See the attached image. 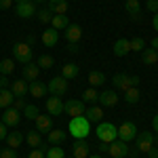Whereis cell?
<instances>
[{
	"mask_svg": "<svg viewBox=\"0 0 158 158\" xmlns=\"http://www.w3.org/2000/svg\"><path fill=\"white\" fill-rule=\"evenodd\" d=\"M68 2H70V0H68Z\"/></svg>",
	"mask_w": 158,
	"mask_h": 158,
	"instance_id": "60",
	"label": "cell"
},
{
	"mask_svg": "<svg viewBox=\"0 0 158 158\" xmlns=\"http://www.w3.org/2000/svg\"><path fill=\"white\" fill-rule=\"evenodd\" d=\"M0 120L4 122L9 129H13V127H17L19 120H21V112H19V110H15L11 106V108H6L4 112H2V118H0Z\"/></svg>",
	"mask_w": 158,
	"mask_h": 158,
	"instance_id": "11",
	"label": "cell"
},
{
	"mask_svg": "<svg viewBox=\"0 0 158 158\" xmlns=\"http://www.w3.org/2000/svg\"><path fill=\"white\" fill-rule=\"evenodd\" d=\"M13 57L19 61V63H32L34 61V51L32 47L27 44V42H17L15 47H13Z\"/></svg>",
	"mask_w": 158,
	"mask_h": 158,
	"instance_id": "3",
	"label": "cell"
},
{
	"mask_svg": "<svg viewBox=\"0 0 158 158\" xmlns=\"http://www.w3.org/2000/svg\"><path fill=\"white\" fill-rule=\"evenodd\" d=\"M25 106H27V103L23 101V97H15V99H13V108H15V110L23 112V108H25Z\"/></svg>",
	"mask_w": 158,
	"mask_h": 158,
	"instance_id": "42",
	"label": "cell"
},
{
	"mask_svg": "<svg viewBox=\"0 0 158 158\" xmlns=\"http://www.w3.org/2000/svg\"><path fill=\"white\" fill-rule=\"evenodd\" d=\"M15 72V61L13 59H2L0 61V74L2 76H9V74Z\"/></svg>",
	"mask_w": 158,
	"mask_h": 158,
	"instance_id": "33",
	"label": "cell"
},
{
	"mask_svg": "<svg viewBox=\"0 0 158 158\" xmlns=\"http://www.w3.org/2000/svg\"><path fill=\"white\" fill-rule=\"evenodd\" d=\"M124 101H127V103H131V106L139 101V91H137V86H131V89H127V91H124Z\"/></svg>",
	"mask_w": 158,
	"mask_h": 158,
	"instance_id": "32",
	"label": "cell"
},
{
	"mask_svg": "<svg viewBox=\"0 0 158 158\" xmlns=\"http://www.w3.org/2000/svg\"><path fill=\"white\" fill-rule=\"evenodd\" d=\"M99 152H103V154H108V143H103V141H99Z\"/></svg>",
	"mask_w": 158,
	"mask_h": 158,
	"instance_id": "50",
	"label": "cell"
},
{
	"mask_svg": "<svg viewBox=\"0 0 158 158\" xmlns=\"http://www.w3.org/2000/svg\"><path fill=\"white\" fill-rule=\"evenodd\" d=\"M68 25H70V21H68L65 15H53V19H51V27H53V30L59 32V30H65Z\"/></svg>",
	"mask_w": 158,
	"mask_h": 158,
	"instance_id": "29",
	"label": "cell"
},
{
	"mask_svg": "<svg viewBox=\"0 0 158 158\" xmlns=\"http://www.w3.org/2000/svg\"><path fill=\"white\" fill-rule=\"evenodd\" d=\"M9 85H11V82H9V78H6V76H0V89H6Z\"/></svg>",
	"mask_w": 158,
	"mask_h": 158,
	"instance_id": "47",
	"label": "cell"
},
{
	"mask_svg": "<svg viewBox=\"0 0 158 158\" xmlns=\"http://www.w3.org/2000/svg\"><path fill=\"white\" fill-rule=\"evenodd\" d=\"M0 76H2V74H0Z\"/></svg>",
	"mask_w": 158,
	"mask_h": 158,
	"instance_id": "61",
	"label": "cell"
},
{
	"mask_svg": "<svg viewBox=\"0 0 158 158\" xmlns=\"http://www.w3.org/2000/svg\"><path fill=\"white\" fill-rule=\"evenodd\" d=\"M63 112L70 118L85 116V101H80V99H68V103H63Z\"/></svg>",
	"mask_w": 158,
	"mask_h": 158,
	"instance_id": "8",
	"label": "cell"
},
{
	"mask_svg": "<svg viewBox=\"0 0 158 158\" xmlns=\"http://www.w3.org/2000/svg\"><path fill=\"white\" fill-rule=\"evenodd\" d=\"M47 112H49L51 116H59V114H63V101H61V97H49L47 99Z\"/></svg>",
	"mask_w": 158,
	"mask_h": 158,
	"instance_id": "17",
	"label": "cell"
},
{
	"mask_svg": "<svg viewBox=\"0 0 158 158\" xmlns=\"http://www.w3.org/2000/svg\"><path fill=\"white\" fill-rule=\"evenodd\" d=\"M154 146H158V135H156V137H154Z\"/></svg>",
	"mask_w": 158,
	"mask_h": 158,
	"instance_id": "55",
	"label": "cell"
},
{
	"mask_svg": "<svg viewBox=\"0 0 158 158\" xmlns=\"http://www.w3.org/2000/svg\"><path fill=\"white\" fill-rule=\"evenodd\" d=\"M0 118H2V114H0Z\"/></svg>",
	"mask_w": 158,
	"mask_h": 158,
	"instance_id": "59",
	"label": "cell"
},
{
	"mask_svg": "<svg viewBox=\"0 0 158 158\" xmlns=\"http://www.w3.org/2000/svg\"><path fill=\"white\" fill-rule=\"evenodd\" d=\"M150 49L158 51V36H156V38H152V47H150Z\"/></svg>",
	"mask_w": 158,
	"mask_h": 158,
	"instance_id": "53",
	"label": "cell"
},
{
	"mask_svg": "<svg viewBox=\"0 0 158 158\" xmlns=\"http://www.w3.org/2000/svg\"><path fill=\"white\" fill-rule=\"evenodd\" d=\"M34 2H49V0H34Z\"/></svg>",
	"mask_w": 158,
	"mask_h": 158,
	"instance_id": "56",
	"label": "cell"
},
{
	"mask_svg": "<svg viewBox=\"0 0 158 158\" xmlns=\"http://www.w3.org/2000/svg\"><path fill=\"white\" fill-rule=\"evenodd\" d=\"M13 4V0H0V11H9Z\"/></svg>",
	"mask_w": 158,
	"mask_h": 158,
	"instance_id": "46",
	"label": "cell"
},
{
	"mask_svg": "<svg viewBox=\"0 0 158 158\" xmlns=\"http://www.w3.org/2000/svg\"><path fill=\"white\" fill-rule=\"evenodd\" d=\"M13 99H15V95H13L9 89H0V108H11L13 106Z\"/></svg>",
	"mask_w": 158,
	"mask_h": 158,
	"instance_id": "31",
	"label": "cell"
},
{
	"mask_svg": "<svg viewBox=\"0 0 158 158\" xmlns=\"http://www.w3.org/2000/svg\"><path fill=\"white\" fill-rule=\"evenodd\" d=\"M85 116L89 122H101L103 120V110H101V106H91L89 110H85Z\"/></svg>",
	"mask_w": 158,
	"mask_h": 158,
	"instance_id": "20",
	"label": "cell"
},
{
	"mask_svg": "<svg viewBox=\"0 0 158 158\" xmlns=\"http://www.w3.org/2000/svg\"><path fill=\"white\" fill-rule=\"evenodd\" d=\"M27 158H47V156H44L42 150H36V148H34V150L30 152V156H27Z\"/></svg>",
	"mask_w": 158,
	"mask_h": 158,
	"instance_id": "45",
	"label": "cell"
},
{
	"mask_svg": "<svg viewBox=\"0 0 158 158\" xmlns=\"http://www.w3.org/2000/svg\"><path fill=\"white\" fill-rule=\"evenodd\" d=\"M124 9H127V13H129L131 19H135V21L141 19V4H139V0H127Z\"/></svg>",
	"mask_w": 158,
	"mask_h": 158,
	"instance_id": "18",
	"label": "cell"
},
{
	"mask_svg": "<svg viewBox=\"0 0 158 158\" xmlns=\"http://www.w3.org/2000/svg\"><path fill=\"white\" fill-rule=\"evenodd\" d=\"M129 47H131V51H135V53H141V51L146 49V40L141 36H135L133 40H129Z\"/></svg>",
	"mask_w": 158,
	"mask_h": 158,
	"instance_id": "34",
	"label": "cell"
},
{
	"mask_svg": "<svg viewBox=\"0 0 158 158\" xmlns=\"http://www.w3.org/2000/svg\"><path fill=\"white\" fill-rule=\"evenodd\" d=\"M27 93L34 99H40V97H47L49 89H47V85H42V82H38V80H32V82L27 85Z\"/></svg>",
	"mask_w": 158,
	"mask_h": 158,
	"instance_id": "16",
	"label": "cell"
},
{
	"mask_svg": "<svg viewBox=\"0 0 158 158\" xmlns=\"http://www.w3.org/2000/svg\"><path fill=\"white\" fill-rule=\"evenodd\" d=\"M38 114H40V110H38L36 106H32V103H27V106L23 108V116L27 118V120H34Z\"/></svg>",
	"mask_w": 158,
	"mask_h": 158,
	"instance_id": "39",
	"label": "cell"
},
{
	"mask_svg": "<svg viewBox=\"0 0 158 158\" xmlns=\"http://www.w3.org/2000/svg\"><path fill=\"white\" fill-rule=\"evenodd\" d=\"M25 139H27V143L32 148H40V143H42V137H40L38 131H30V133L25 135Z\"/></svg>",
	"mask_w": 158,
	"mask_h": 158,
	"instance_id": "36",
	"label": "cell"
},
{
	"mask_svg": "<svg viewBox=\"0 0 158 158\" xmlns=\"http://www.w3.org/2000/svg\"><path fill=\"white\" fill-rule=\"evenodd\" d=\"M34 122H36L38 133H49L51 129H53V116H49V114H38L36 118H34Z\"/></svg>",
	"mask_w": 158,
	"mask_h": 158,
	"instance_id": "13",
	"label": "cell"
},
{
	"mask_svg": "<svg viewBox=\"0 0 158 158\" xmlns=\"http://www.w3.org/2000/svg\"><path fill=\"white\" fill-rule=\"evenodd\" d=\"M65 158H68V156H65ZM70 158H74V156H70Z\"/></svg>",
	"mask_w": 158,
	"mask_h": 158,
	"instance_id": "57",
	"label": "cell"
},
{
	"mask_svg": "<svg viewBox=\"0 0 158 158\" xmlns=\"http://www.w3.org/2000/svg\"><path fill=\"white\" fill-rule=\"evenodd\" d=\"M57 40H59V32H57V30L51 27V30H44V32H42V44H44V47H55Z\"/></svg>",
	"mask_w": 158,
	"mask_h": 158,
	"instance_id": "23",
	"label": "cell"
},
{
	"mask_svg": "<svg viewBox=\"0 0 158 158\" xmlns=\"http://www.w3.org/2000/svg\"><path fill=\"white\" fill-rule=\"evenodd\" d=\"M148 156H150V158H158V148H156V146H152V150L148 152Z\"/></svg>",
	"mask_w": 158,
	"mask_h": 158,
	"instance_id": "48",
	"label": "cell"
},
{
	"mask_svg": "<svg viewBox=\"0 0 158 158\" xmlns=\"http://www.w3.org/2000/svg\"><path fill=\"white\" fill-rule=\"evenodd\" d=\"M25 42H27V44L32 47V44L36 42V36H34V34H27V38H25Z\"/></svg>",
	"mask_w": 158,
	"mask_h": 158,
	"instance_id": "49",
	"label": "cell"
},
{
	"mask_svg": "<svg viewBox=\"0 0 158 158\" xmlns=\"http://www.w3.org/2000/svg\"><path fill=\"white\" fill-rule=\"evenodd\" d=\"M135 137H137V124L131 120H127V122H122L120 127H118V139L120 141H133Z\"/></svg>",
	"mask_w": 158,
	"mask_h": 158,
	"instance_id": "6",
	"label": "cell"
},
{
	"mask_svg": "<svg viewBox=\"0 0 158 158\" xmlns=\"http://www.w3.org/2000/svg\"><path fill=\"white\" fill-rule=\"evenodd\" d=\"M112 85H114V89H118V91L124 93L127 89L139 85V76H137V74H135V76H129V74H116V76L112 78Z\"/></svg>",
	"mask_w": 158,
	"mask_h": 158,
	"instance_id": "4",
	"label": "cell"
},
{
	"mask_svg": "<svg viewBox=\"0 0 158 158\" xmlns=\"http://www.w3.org/2000/svg\"><path fill=\"white\" fill-rule=\"evenodd\" d=\"M137 150L139 152H150L152 150V146H154V135L150 133V131H141V133H137Z\"/></svg>",
	"mask_w": 158,
	"mask_h": 158,
	"instance_id": "10",
	"label": "cell"
},
{
	"mask_svg": "<svg viewBox=\"0 0 158 158\" xmlns=\"http://www.w3.org/2000/svg\"><path fill=\"white\" fill-rule=\"evenodd\" d=\"M82 97H85V101H86V103H95V101L99 99V91L91 86V89H86L85 93H82Z\"/></svg>",
	"mask_w": 158,
	"mask_h": 158,
	"instance_id": "38",
	"label": "cell"
},
{
	"mask_svg": "<svg viewBox=\"0 0 158 158\" xmlns=\"http://www.w3.org/2000/svg\"><path fill=\"white\" fill-rule=\"evenodd\" d=\"M152 129H154V131L158 133V114L154 116V118H152Z\"/></svg>",
	"mask_w": 158,
	"mask_h": 158,
	"instance_id": "51",
	"label": "cell"
},
{
	"mask_svg": "<svg viewBox=\"0 0 158 158\" xmlns=\"http://www.w3.org/2000/svg\"><path fill=\"white\" fill-rule=\"evenodd\" d=\"M78 72H80V70H78V65H76V63H65V65L61 68V76H63L65 80L76 78V76H78Z\"/></svg>",
	"mask_w": 158,
	"mask_h": 158,
	"instance_id": "28",
	"label": "cell"
},
{
	"mask_svg": "<svg viewBox=\"0 0 158 158\" xmlns=\"http://www.w3.org/2000/svg\"><path fill=\"white\" fill-rule=\"evenodd\" d=\"M47 135H49V143H53V146H59L65 141V131H61V129H51Z\"/></svg>",
	"mask_w": 158,
	"mask_h": 158,
	"instance_id": "27",
	"label": "cell"
},
{
	"mask_svg": "<svg viewBox=\"0 0 158 158\" xmlns=\"http://www.w3.org/2000/svg\"><path fill=\"white\" fill-rule=\"evenodd\" d=\"M152 25H154V30L158 32V13H154V17H152Z\"/></svg>",
	"mask_w": 158,
	"mask_h": 158,
	"instance_id": "52",
	"label": "cell"
},
{
	"mask_svg": "<svg viewBox=\"0 0 158 158\" xmlns=\"http://www.w3.org/2000/svg\"><path fill=\"white\" fill-rule=\"evenodd\" d=\"M0 152H2V150H0Z\"/></svg>",
	"mask_w": 158,
	"mask_h": 158,
	"instance_id": "62",
	"label": "cell"
},
{
	"mask_svg": "<svg viewBox=\"0 0 158 158\" xmlns=\"http://www.w3.org/2000/svg\"><path fill=\"white\" fill-rule=\"evenodd\" d=\"M17 2H21V0H17Z\"/></svg>",
	"mask_w": 158,
	"mask_h": 158,
	"instance_id": "58",
	"label": "cell"
},
{
	"mask_svg": "<svg viewBox=\"0 0 158 158\" xmlns=\"http://www.w3.org/2000/svg\"><path fill=\"white\" fill-rule=\"evenodd\" d=\"M40 76V68L36 63H25L23 65V80H38Z\"/></svg>",
	"mask_w": 158,
	"mask_h": 158,
	"instance_id": "25",
	"label": "cell"
},
{
	"mask_svg": "<svg viewBox=\"0 0 158 158\" xmlns=\"http://www.w3.org/2000/svg\"><path fill=\"white\" fill-rule=\"evenodd\" d=\"M36 17L40 23H51V19H53V13L49 9H38L36 11Z\"/></svg>",
	"mask_w": 158,
	"mask_h": 158,
	"instance_id": "37",
	"label": "cell"
},
{
	"mask_svg": "<svg viewBox=\"0 0 158 158\" xmlns=\"http://www.w3.org/2000/svg\"><path fill=\"white\" fill-rule=\"evenodd\" d=\"M141 63L143 65H154V63H158V51L154 49H143L141 51Z\"/></svg>",
	"mask_w": 158,
	"mask_h": 158,
	"instance_id": "24",
	"label": "cell"
},
{
	"mask_svg": "<svg viewBox=\"0 0 158 158\" xmlns=\"http://www.w3.org/2000/svg\"><path fill=\"white\" fill-rule=\"evenodd\" d=\"M146 6H148V11H150V13H158V0H148Z\"/></svg>",
	"mask_w": 158,
	"mask_h": 158,
	"instance_id": "43",
	"label": "cell"
},
{
	"mask_svg": "<svg viewBox=\"0 0 158 158\" xmlns=\"http://www.w3.org/2000/svg\"><path fill=\"white\" fill-rule=\"evenodd\" d=\"M44 156H47V158H65V152H63L61 148H57V146H55V148H49Z\"/></svg>",
	"mask_w": 158,
	"mask_h": 158,
	"instance_id": "40",
	"label": "cell"
},
{
	"mask_svg": "<svg viewBox=\"0 0 158 158\" xmlns=\"http://www.w3.org/2000/svg\"><path fill=\"white\" fill-rule=\"evenodd\" d=\"M36 2L34 0H21V2H17V17H21V19H30V17H34L36 15Z\"/></svg>",
	"mask_w": 158,
	"mask_h": 158,
	"instance_id": "7",
	"label": "cell"
},
{
	"mask_svg": "<svg viewBox=\"0 0 158 158\" xmlns=\"http://www.w3.org/2000/svg\"><path fill=\"white\" fill-rule=\"evenodd\" d=\"M53 15H65L68 13V0H49V6H47Z\"/></svg>",
	"mask_w": 158,
	"mask_h": 158,
	"instance_id": "19",
	"label": "cell"
},
{
	"mask_svg": "<svg viewBox=\"0 0 158 158\" xmlns=\"http://www.w3.org/2000/svg\"><path fill=\"white\" fill-rule=\"evenodd\" d=\"M129 53H131L129 40H127V38H118V40L114 42V55H116V57H124V55H129Z\"/></svg>",
	"mask_w": 158,
	"mask_h": 158,
	"instance_id": "21",
	"label": "cell"
},
{
	"mask_svg": "<svg viewBox=\"0 0 158 158\" xmlns=\"http://www.w3.org/2000/svg\"><path fill=\"white\" fill-rule=\"evenodd\" d=\"M53 63H55V59H53L51 55H40L36 65L40 68V70H51V68H53Z\"/></svg>",
	"mask_w": 158,
	"mask_h": 158,
	"instance_id": "35",
	"label": "cell"
},
{
	"mask_svg": "<svg viewBox=\"0 0 158 158\" xmlns=\"http://www.w3.org/2000/svg\"><path fill=\"white\" fill-rule=\"evenodd\" d=\"M6 135H9V127L0 120V141H2V139H6Z\"/></svg>",
	"mask_w": 158,
	"mask_h": 158,
	"instance_id": "44",
	"label": "cell"
},
{
	"mask_svg": "<svg viewBox=\"0 0 158 158\" xmlns=\"http://www.w3.org/2000/svg\"><path fill=\"white\" fill-rule=\"evenodd\" d=\"M63 36H65V40H68L70 44H78V40L82 38V27L76 25V23H70L63 30Z\"/></svg>",
	"mask_w": 158,
	"mask_h": 158,
	"instance_id": "12",
	"label": "cell"
},
{
	"mask_svg": "<svg viewBox=\"0 0 158 158\" xmlns=\"http://www.w3.org/2000/svg\"><path fill=\"white\" fill-rule=\"evenodd\" d=\"M68 133L72 135L74 139H86L91 135V122L86 120V116H76L68 124Z\"/></svg>",
	"mask_w": 158,
	"mask_h": 158,
	"instance_id": "1",
	"label": "cell"
},
{
	"mask_svg": "<svg viewBox=\"0 0 158 158\" xmlns=\"http://www.w3.org/2000/svg\"><path fill=\"white\" fill-rule=\"evenodd\" d=\"M89 150H91V146L86 143V139H76L72 146V156L74 158H89Z\"/></svg>",
	"mask_w": 158,
	"mask_h": 158,
	"instance_id": "15",
	"label": "cell"
},
{
	"mask_svg": "<svg viewBox=\"0 0 158 158\" xmlns=\"http://www.w3.org/2000/svg\"><path fill=\"white\" fill-rule=\"evenodd\" d=\"M108 154L112 158H124L127 154H129V143H127V141H120V139H116V141L108 143Z\"/></svg>",
	"mask_w": 158,
	"mask_h": 158,
	"instance_id": "9",
	"label": "cell"
},
{
	"mask_svg": "<svg viewBox=\"0 0 158 158\" xmlns=\"http://www.w3.org/2000/svg\"><path fill=\"white\" fill-rule=\"evenodd\" d=\"M89 158H103V156H101V154H97V156H91V154H89Z\"/></svg>",
	"mask_w": 158,
	"mask_h": 158,
	"instance_id": "54",
	"label": "cell"
},
{
	"mask_svg": "<svg viewBox=\"0 0 158 158\" xmlns=\"http://www.w3.org/2000/svg\"><path fill=\"white\" fill-rule=\"evenodd\" d=\"M95 133H97L99 141H103V143H112V141L118 139V127H114L112 122H103V120H101V122H97Z\"/></svg>",
	"mask_w": 158,
	"mask_h": 158,
	"instance_id": "2",
	"label": "cell"
},
{
	"mask_svg": "<svg viewBox=\"0 0 158 158\" xmlns=\"http://www.w3.org/2000/svg\"><path fill=\"white\" fill-rule=\"evenodd\" d=\"M51 95H55V97H63L65 93H68V80L63 78V76H55V78H51V82L47 85Z\"/></svg>",
	"mask_w": 158,
	"mask_h": 158,
	"instance_id": "5",
	"label": "cell"
},
{
	"mask_svg": "<svg viewBox=\"0 0 158 158\" xmlns=\"http://www.w3.org/2000/svg\"><path fill=\"white\" fill-rule=\"evenodd\" d=\"M21 141H23L21 131H9V135H6V143H9V148H19Z\"/></svg>",
	"mask_w": 158,
	"mask_h": 158,
	"instance_id": "30",
	"label": "cell"
},
{
	"mask_svg": "<svg viewBox=\"0 0 158 158\" xmlns=\"http://www.w3.org/2000/svg\"><path fill=\"white\" fill-rule=\"evenodd\" d=\"M97 101L101 103V108H114L118 103V93L116 91H101Z\"/></svg>",
	"mask_w": 158,
	"mask_h": 158,
	"instance_id": "14",
	"label": "cell"
},
{
	"mask_svg": "<svg viewBox=\"0 0 158 158\" xmlns=\"http://www.w3.org/2000/svg\"><path fill=\"white\" fill-rule=\"evenodd\" d=\"M146 2H148V0H146Z\"/></svg>",
	"mask_w": 158,
	"mask_h": 158,
	"instance_id": "63",
	"label": "cell"
},
{
	"mask_svg": "<svg viewBox=\"0 0 158 158\" xmlns=\"http://www.w3.org/2000/svg\"><path fill=\"white\" fill-rule=\"evenodd\" d=\"M9 86H11L9 91H11L15 97H23L25 93H27V80H13Z\"/></svg>",
	"mask_w": 158,
	"mask_h": 158,
	"instance_id": "22",
	"label": "cell"
},
{
	"mask_svg": "<svg viewBox=\"0 0 158 158\" xmlns=\"http://www.w3.org/2000/svg\"><path fill=\"white\" fill-rule=\"evenodd\" d=\"M0 158H17V152H15V148H4V150L0 152Z\"/></svg>",
	"mask_w": 158,
	"mask_h": 158,
	"instance_id": "41",
	"label": "cell"
},
{
	"mask_svg": "<svg viewBox=\"0 0 158 158\" xmlns=\"http://www.w3.org/2000/svg\"><path fill=\"white\" fill-rule=\"evenodd\" d=\"M106 82V74L99 72V70H93V72H89V85L93 86V89H97Z\"/></svg>",
	"mask_w": 158,
	"mask_h": 158,
	"instance_id": "26",
	"label": "cell"
}]
</instances>
